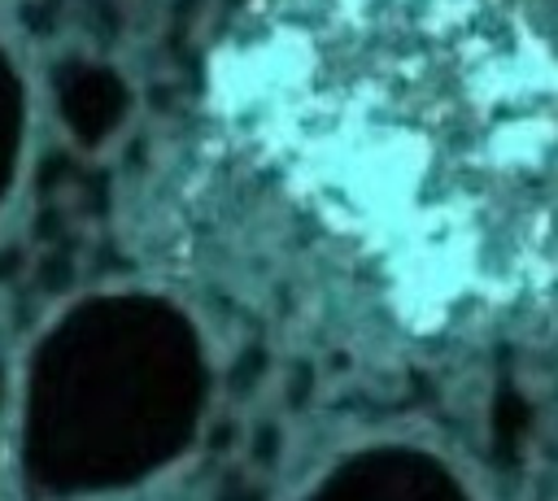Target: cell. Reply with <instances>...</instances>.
<instances>
[{"label":"cell","mask_w":558,"mask_h":501,"mask_svg":"<svg viewBox=\"0 0 558 501\" xmlns=\"http://www.w3.org/2000/svg\"><path fill=\"white\" fill-rule=\"evenodd\" d=\"M48 105L70 148L100 157L118 148L135 122V83L100 57H70L48 78Z\"/></svg>","instance_id":"3"},{"label":"cell","mask_w":558,"mask_h":501,"mask_svg":"<svg viewBox=\"0 0 558 501\" xmlns=\"http://www.w3.org/2000/svg\"><path fill=\"white\" fill-rule=\"evenodd\" d=\"M205 410L209 353L196 318L170 296L109 288L65 305L31 344L13 440L31 488L96 501L174 471Z\"/></svg>","instance_id":"1"},{"label":"cell","mask_w":558,"mask_h":501,"mask_svg":"<svg viewBox=\"0 0 558 501\" xmlns=\"http://www.w3.org/2000/svg\"><path fill=\"white\" fill-rule=\"evenodd\" d=\"M305 501H480L466 475L436 449L379 440L357 444L327 466Z\"/></svg>","instance_id":"2"}]
</instances>
